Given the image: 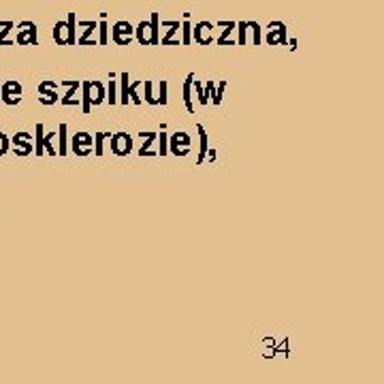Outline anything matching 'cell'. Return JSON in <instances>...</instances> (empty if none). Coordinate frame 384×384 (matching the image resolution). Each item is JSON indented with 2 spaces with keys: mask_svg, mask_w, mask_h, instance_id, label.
<instances>
[{
  "mask_svg": "<svg viewBox=\"0 0 384 384\" xmlns=\"http://www.w3.org/2000/svg\"><path fill=\"white\" fill-rule=\"evenodd\" d=\"M135 38L143 47H156L160 41V15L152 13L150 19H143L135 26Z\"/></svg>",
  "mask_w": 384,
  "mask_h": 384,
  "instance_id": "6da1fadb",
  "label": "cell"
},
{
  "mask_svg": "<svg viewBox=\"0 0 384 384\" xmlns=\"http://www.w3.org/2000/svg\"><path fill=\"white\" fill-rule=\"evenodd\" d=\"M51 36H53V43L60 47H75L77 45V15L68 13L66 19L56 21Z\"/></svg>",
  "mask_w": 384,
  "mask_h": 384,
  "instance_id": "7a4b0ae2",
  "label": "cell"
},
{
  "mask_svg": "<svg viewBox=\"0 0 384 384\" xmlns=\"http://www.w3.org/2000/svg\"><path fill=\"white\" fill-rule=\"evenodd\" d=\"M265 43L269 47H278V45H286L289 43V34H286V24L284 21H269L267 30H265Z\"/></svg>",
  "mask_w": 384,
  "mask_h": 384,
  "instance_id": "3957f363",
  "label": "cell"
},
{
  "mask_svg": "<svg viewBox=\"0 0 384 384\" xmlns=\"http://www.w3.org/2000/svg\"><path fill=\"white\" fill-rule=\"evenodd\" d=\"M135 38V26L126 19H120L111 26V41L115 45H128L130 41Z\"/></svg>",
  "mask_w": 384,
  "mask_h": 384,
  "instance_id": "277c9868",
  "label": "cell"
},
{
  "mask_svg": "<svg viewBox=\"0 0 384 384\" xmlns=\"http://www.w3.org/2000/svg\"><path fill=\"white\" fill-rule=\"evenodd\" d=\"M77 26L83 28L81 36L77 38V45L79 47H96L98 38H92V34L98 30V21H94V19H77Z\"/></svg>",
  "mask_w": 384,
  "mask_h": 384,
  "instance_id": "5b68a950",
  "label": "cell"
},
{
  "mask_svg": "<svg viewBox=\"0 0 384 384\" xmlns=\"http://www.w3.org/2000/svg\"><path fill=\"white\" fill-rule=\"evenodd\" d=\"M190 145H192V139H190L188 133L177 130V133H173V135L169 137V152L175 154V156H186V154H190Z\"/></svg>",
  "mask_w": 384,
  "mask_h": 384,
  "instance_id": "8992f818",
  "label": "cell"
},
{
  "mask_svg": "<svg viewBox=\"0 0 384 384\" xmlns=\"http://www.w3.org/2000/svg\"><path fill=\"white\" fill-rule=\"evenodd\" d=\"M162 28H167L165 30V34L160 36V41H158V45H162V47H171V45H175V47H180L182 45V41L180 38H175V34L180 32V28H182V21L180 19H162V24H160Z\"/></svg>",
  "mask_w": 384,
  "mask_h": 384,
  "instance_id": "52a82bcc",
  "label": "cell"
},
{
  "mask_svg": "<svg viewBox=\"0 0 384 384\" xmlns=\"http://www.w3.org/2000/svg\"><path fill=\"white\" fill-rule=\"evenodd\" d=\"M109 141H111V152L115 156H128L133 152V137L128 133H113Z\"/></svg>",
  "mask_w": 384,
  "mask_h": 384,
  "instance_id": "ba28073f",
  "label": "cell"
},
{
  "mask_svg": "<svg viewBox=\"0 0 384 384\" xmlns=\"http://www.w3.org/2000/svg\"><path fill=\"white\" fill-rule=\"evenodd\" d=\"M94 145V137L90 133H75L73 141H71V150L75 156H88L92 152Z\"/></svg>",
  "mask_w": 384,
  "mask_h": 384,
  "instance_id": "9c48e42d",
  "label": "cell"
},
{
  "mask_svg": "<svg viewBox=\"0 0 384 384\" xmlns=\"http://www.w3.org/2000/svg\"><path fill=\"white\" fill-rule=\"evenodd\" d=\"M192 41H197L203 47L212 45L214 43V24L212 21H199L197 26H192Z\"/></svg>",
  "mask_w": 384,
  "mask_h": 384,
  "instance_id": "30bf717a",
  "label": "cell"
},
{
  "mask_svg": "<svg viewBox=\"0 0 384 384\" xmlns=\"http://www.w3.org/2000/svg\"><path fill=\"white\" fill-rule=\"evenodd\" d=\"M17 43L21 47L26 45H36V24L34 21H21L19 24V30H17Z\"/></svg>",
  "mask_w": 384,
  "mask_h": 384,
  "instance_id": "8fae6325",
  "label": "cell"
},
{
  "mask_svg": "<svg viewBox=\"0 0 384 384\" xmlns=\"http://www.w3.org/2000/svg\"><path fill=\"white\" fill-rule=\"evenodd\" d=\"M214 26L224 28L222 34L216 38V43H218L220 47H233V45H237V38H233V32H235V28H237V21H216Z\"/></svg>",
  "mask_w": 384,
  "mask_h": 384,
  "instance_id": "7c38bea8",
  "label": "cell"
},
{
  "mask_svg": "<svg viewBox=\"0 0 384 384\" xmlns=\"http://www.w3.org/2000/svg\"><path fill=\"white\" fill-rule=\"evenodd\" d=\"M21 83L17 81H4V85L0 88V98L6 103V105H17L21 98Z\"/></svg>",
  "mask_w": 384,
  "mask_h": 384,
  "instance_id": "4fadbf2b",
  "label": "cell"
},
{
  "mask_svg": "<svg viewBox=\"0 0 384 384\" xmlns=\"http://www.w3.org/2000/svg\"><path fill=\"white\" fill-rule=\"evenodd\" d=\"M58 83L56 81H43L38 83V94H41V103L43 105H56L58 103Z\"/></svg>",
  "mask_w": 384,
  "mask_h": 384,
  "instance_id": "5bb4252c",
  "label": "cell"
},
{
  "mask_svg": "<svg viewBox=\"0 0 384 384\" xmlns=\"http://www.w3.org/2000/svg\"><path fill=\"white\" fill-rule=\"evenodd\" d=\"M30 133H17L15 137H13V145L17 147L15 150V154L17 156H28L34 147H32V143H30Z\"/></svg>",
  "mask_w": 384,
  "mask_h": 384,
  "instance_id": "9a60e30c",
  "label": "cell"
},
{
  "mask_svg": "<svg viewBox=\"0 0 384 384\" xmlns=\"http://www.w3.org/2000/svg\"><path fill=\"white\" fill-rule=\"evenodd\" d=\"M88 94H90V105L98 107L105 103V85L100 81H88Z\"/></svg>",
  "mask_w": 384,
  "mask_h": 384,
  "instance_id": "2e32d148",
  "label": "cell"
},
{
  "mask_svg": "<svg viewBox=\"0 0 384 384\" xmlns=\"http://www.w3.org/2000/svg\"><path fill=\"white\" fill-rule=\"evenodd\" d=\"M60 83H64V85L68 88L66 96H64L60 103H62L64 107H77V105H79L77 92H79V85H81V81H60Z\"/></svg>",
  "mask_w": 384,
  "mask_h": 384,
  "instance_id": "e0dca14e",
  "label": "cell"
},
{
  "mask_svg": "<svg viewBox=\"0 0 384 384\" xmlns=\"http://www.w3.org/2000/svg\"><path fill=\"white\" fill-rule=\"evenodd\" d=\"M192 81H194V73H190L182 85V100L188 109V113H194V103H192Z\"/></svg>",
  "mask_w": 384,
  "mask_h": 384,
  "instance_id": "ac0fdd59",
  "label": "cell"
},
{
  "mask_svg": "<svg viewBox=\"0 0 384 384\" xmlns=\"http://www.w3.org/2000/svg\"><path fill=\"white\" fill-rule=\"evenodd\" d=\"M197 133H199V154H197V165H201L207 158V150H209V139L207 133L203 128V124H197Z\"/></svg>",
  "mask_w": 384,
  "mask_h": 384,
  "instance_id": "d6986e66",
  "label": "cell"
},
{
  "mask_svg": "<svg viewBox=\"0 0 384 384\" xmlns=\"http://www.w3.org/2000/svg\"><path fill=\"white\" fill-rule=\"evenodd\" d=\"M113 79L115 77L111 75V79L105 88V103H109V105H118V81H113Z\"/></svg>",
  "mask_w": 384,
  "mask_h": 384,
  "instance_id": "ffe728a7",
  "label": "cell"
},
{
  "mask_svg": "<svg viewBox=\"0 0 384 384\" xmlns=\"http://www.w3.org/2000/svg\"><path fill=\"white\" fill-rule=\"evenodd\" d=\"M141 137H145L143 145L139 147V156H154L156 152L152 150V143L156 139V133H141Z\"/></svg>",
  "mask_w": 384,
  "mask_h": 384,
  "instance_id": "44dd1931",
  "label": "cell"
},
{
  "mask_svg": "<svg viewBox=\"0 0 384 384\" xmlns=\"http://www.w3.org/2000/svg\"><path fill=\"white\" fill-rule=\"evenodd\" d=\"M128 73H120V98L118 103L122 105H128Z\"/></svg>",
  "mask_w": 384,
  "mask_h": 384,
  "instance_id": "7402d4cb",
  "label": "cell"
},
{
  "mask_svg": "<svg viewBox=\"0 0 384 384\" xmlns=\"http://www.w3.org/2000/svg\"><path fill=\"white\" fill-rule=\"evenodd\" d=\"M252 32V45H263V28L259 21H246Z\"/></svg>",
  "mask_w": 384,
  "mask_h": 384,
  "instance_id": "603a6c76",
  "label": "cell"
},
{
  "mask_svg": "<svg viewBox=\"0 0 384 384\" xmlns=\"http://www.w3.org/2000/svg\"><path fill=\"white\" fill-rule=\"evenodd\" d=\"M92 137H94V154H96V156H103V154H105L103 143H105V139L111 137V133H94Z\"/></svg>",
  "mask_w": 384,
  "mask_h": 384,
  "instance_id": "cb8c5ba5",
  "label": "cell"
},
{
  "mask_svg": "<svg viewBox=\"0 0 384 384\" xmlns=\"http://www.w3.org/2000/svg\"><path fill=\"white\" fill-rule=\"evenodd\" d=\"M109 43V24L103 15V19L98 21V45H107Z\"/></svg>",
  "mask_w": 384,
  "mask_h": 384,
  "instance_id": "d4e9b609",
  "label": "cell"
},
{
  "mask_svg": "<svg viewBox=\"0 0 384 384\" xmlns=\"http://www.w3.org/2000/svg\"><path fill=\"white\" fill-rule=\"evenodd\" d=\"M182 45H190L192 43V24L188 21V15H186V19L182 21Z\"/></svg>",
  "mask_w": 384,
  "mask_h": 384,
  "instance_id": "484cf974",
  "label": "cell"
},
{
  "mask_svg": "<svg viewBox=\"0 0 384 384\" xmlns=\"http://www.w3.org/2000/svg\"><path fill=\"white\" fill-rule=\"evenodd\" d=\"M158 156H167L169 154V133H165V128L158 133Z\"/></svg>",
  "mask_w": 384,
  "mask_h": 384,
  "instance_id": "4316f807",
  "label": "cell"
},
{
  "mask_svg": "<svg viewBox=\"0 0 384 384\" xmlns=\"http://www.w3.org/2000/svg\"><path fill=\"white\" fill-rule=\"evenodd\" d=\"M235 32H237V45H248V24L246 21H237V28H235Z\"/></svg>",
  "mask_w": 384,
  "mask_h": 384,
  "instance_id": "83f0119b",
  "label": "cell"
},
{
  "mask_svg": "<svg viewBox=\"0 0 384 384\" xmlns=\"http://www.w3.org/2000/svg\"><path fill=\"white\" fill-rule=\"evenodd\" d=\"M139 85H141V81H133V83H128V98H130L135 105H141V103H143V98H139V94H137Z\"/></svg>",
  "mask_w": 384,
  "mask_h": 384,
  "instance_id": "f1b7e54d",
  "label": "cell"
},
{
  "mask_svg": "<svg viewBox=\"0 0 384 384\" xmlns=\"http://www.w3.org/2000/svg\"><path fill=\"white\" fill-rule=\"evenodd\" d=\"M167 88H169V85H167V81H160V83H158V96H156V105H162V107H165V105L169 103V98H167V96H169V94H167Z\"/></svg>",
  "mask_w": 384,
  "mask_h": 384,
  "instance_id": "f546056e",
  "label": "cell"
},
{
  "mask_svg": "<svg viewBox=\"0 0 384 384\" xmlns=\"http://www.w3.org/2000/svg\"><path fill=\"white\" fill-rule=\"evenodd\" d=\"M53 137H56V133H47V135H43V150H45L49 156H56V154H58V150H53V145H51Z\"/></svg>",
  "mask_w": 384,
  "mask_h": 384,
  "instance_id": "4dcf8cb0",
  "label": "cell"
},
{
  "mask_svg": "<svg viewBox=\"0 0 384 384\" xmlns=\"http://www.w3.org/2000/svg\"><path fill=\"white\" fill-rule=\"evenodd\" d=\"M60 156H66L68 152V143H66V124H60Z\"/></svg>",
  "mask_w": 384,
  "mask_h": 384,
  "instance_id": "1f68e13d",
  "label": "cell"
},
{
  "mask_svg": "<svg viewBox=\"0 0 384 384\" xmlns=\"http://www.w3.org/2000/svg\"><path fill=\"white\" fill-rule=\"evenodd\" d=\"M0 28H4L2 32H0V45H11V38H9V30L13 28V21H0Z\"/></svg>",
  "mask_w": 384,
  "mask_h": 384,
  "instance_id": "d6a6232c",
  "label": "cell"
},
{
  "mask_svg": "<svg viewBox=\"0 0 384 384\" xmlns=\"http://www.w3.org/2000/svg\"><path fill=\"white\" fill-rule=\"evenodd\" d=\"M224 90H227V81H218V85L214 88V105H220L222 103V94H224Z\"/></svg>",
  "mask_w": 384,
  "mask_h": 384,
  "instance_id": "836d02e7",
  "label": "cell"
},
{
  "mask_svg": "<svg viewBox=\"0 0 384 384\" xmlns=\"http://www.w3.org/2000/svg\"><path fill=\"white\" fill-rule=\"evenodd\" d=\"M192 88L197 90V98H199V103H201V105H207L209 100H207V96H205V88H203V83H201V81H192Z\"/></svg>",
  "mask_w": 384,
  "mask_h": 384,
  "instance_id": "e575fe53",
  "label": "cell"
},
{
  "mask_svg": "<svg viewBox=\"0 0 384 384\" xmlns=\"http://www.w3.org/2000/svg\"><path fill=\"white\" fill-rule=\"evenodd\" d=\"M34 152L38 154V156H43V124H36V147H34Z\"/></svg>",
  "mask_w": 384,
  "mask_h": 384,
  "instance_id": "d590c367",
  "label": "cell"
},
{
  "mask_svg": "<svg viewBox=\"0 0 384 384\" xmlns=\"http://www.w3.org/2000/svg\"><path fill=\"white\" fill-rule=\"evenodd\" d=\"M145 103L147 105H156V96H154V83L145 81Z\"/></svg>",
  "mask_w": 384,
  "mask_h": 384,
  "instance_id": "8d00e7d4",
  "label": "cell"
},
{
  "mask_svg": "<svg viewBox=\"0 0 384 384\" xmlns=\"http://www.w3.org/2000/svg\"><path fill=\"white\" fill-rule=\"evenodd\" d=\"M9 152V137L4 133H0V156Z\"/></svg>",
  "mask_w": 384,
  "mask_h": 384,
  "instance_id": "74e56055",
  "label": "cell"
}]
</instances>
